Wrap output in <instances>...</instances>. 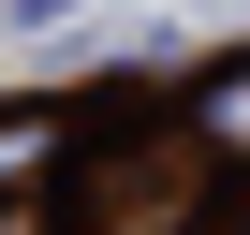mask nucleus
I'll return each mask as SVG.
<instances>
[{
    "mask_svg": "<svg viewBox=\"0 0 250 235\" xmlns=\"http://www.w3.org/2000/svg\"><path fill=\"white\" fill-rule=\"evenodd\" d=\"M191 147H206V162H250V74H221V88L191 103Z\"/></svg>",
    "mask_w": 250,
    "mask_h": 235,
    "instance_id": "f257e3e1",
    "label": "nucleus"
},
{
    "mask_svg": "<svg viewBox=\"0 0 250 235\" xmlns=\"http://www.w3.org/2000/svg\"><path fill=\"white\" fill-rule=\"evenodd\" d=\"M59 162V133H44V118H0V191H15V176H44Z\"/></svg>",
    "mask_w": 250,
    "mask_h": 235,
    "instance_id": "f03ea898",
    "label": "nucleus"
}]
</instances>
